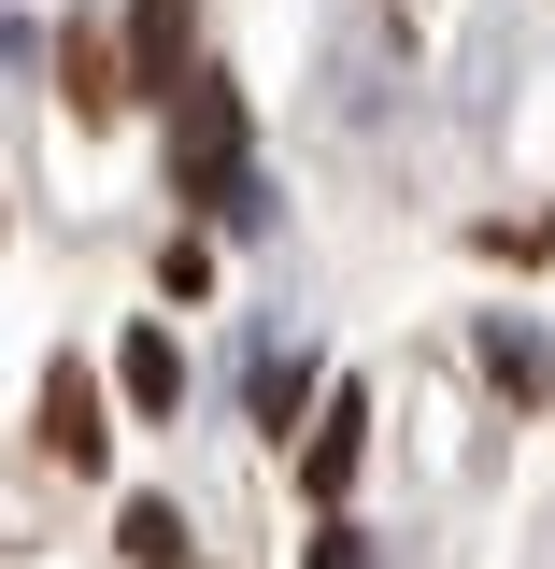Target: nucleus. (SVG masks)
Returning <instances> with one entry per match:
<instances>
[{"mask_svg":"<svg viewBox=\"0 0 555 569\" xmlns=\"http://www.w3.org/2000/svg\"><path fill=\"white\" fill-rule=\"evenodd\" d=\"M171 171H186V200H242V86L228 71L171 86Z\"/></svg>","mask_w":555,"mask_h":569,"instance_id":"nucleus-1","label":"nucleus"},{"mask_svg":"<svg viewBox=\"0 0 555 569\" xmlns=\"http://www.w3.org/2000/svg\"><path fill=\"white\" fill-rule=\"evenodd\" d=\"M356 456H370V399H356V385H328V399H314V441H299V485L343 512V498H356Z\"/></svg>","mask_w":555,"mask_h":569,"instance_id":"nucleus-2","label":"nucleus"},{"mask_svg":"<svg viewBox=\"0 0 555 569\" xmlns=\"http://www.w3.org/2000/svg\"><path fill=\"white\" fill-rule=\"evenodd\" d=\"M115 43H129L142 86H186V71H200V43H186V0H129V29H115Z\"/></svg>","mask_w":555,"mask_h":569,"instance_id":"nucleus-3","label":"nucleus"},{"mask_svg":"<svg viewBox=\"0 0 555 569\" xmlns=\"http://www.w3.org/2000/svg\"><path fill=\"white\" fill-rule=\"evenodd\" d=\"M43 456L58 470H100V385L86 370H43Z\"/></svg>","mask_w":555,"mask_h":569,"instance_id":"nucleus-4","label":"nucleus"},{"mask_svg":"<svg viewBox=\"0 0 555 569\" xmlns=\"http://www.w3.org/2000/svg\"><path fill=\"white\" fill-rule=\"evenodd\" d=\"M115 385H129L142 413H171V399H186V356H171V342H157V328H142V342L115 356Z\"/></svg>","mask_w":555,"mask_h":569,"instance_id":"nucleus-5","label":"nucleus"},{"mask_svg":"<svg viewBox=\"0 0 555 569\" xmlns=\"http://www.w3.org/2000/svg\"><path fill=\"white\" fill-rule=\"evenodd\" d=\"M115 541H129V569H171V556H186V512H171V498H129Z\"/></svg>","mask_w":555,"mask_h":569,"instance_id":"nucleus-6","label":"nucleus"},{"mask_svg":"<svg viewBox=\"0 0 555 569\" xmlns=\"http://www.w3.org/2000/svg\"><path fill=\"white\" fill-rule=\"evenodd\" d=\"M498 370H513V399H555V356H542V328H498Z\"/></svg>","mask_w":555,"mask_h":569,"instance_id":"nucleus-7","label":"nucleus"},{"mask_svg":"<svg viewBox=\"0 0 555 569\" xmlns=\"http://www.w3.org/2000/svg\"><path fill=\"white\" fill-rule=\"evenodd\" d=\"M299 399H314V385H299V356H257V427H285Z\"/></svg>","mask_w":555,"mask_h":569,"instance_id":"nucleus-8","label":"nucleus"},{"mask_svg":"<svg viewBox=\"0 0 555 569\" xmlns=\"http://www.w3.org/2000/svg\"><path fill=\"white\" fill-rule=\"evenodd\" d=\"M299 569H370V541H356V527H328V541H314Z\"/></svg>","mask_w":555,"mask_h":569,"instance_id":"nucleus-9","label":"nucleus"}]
</instances>
